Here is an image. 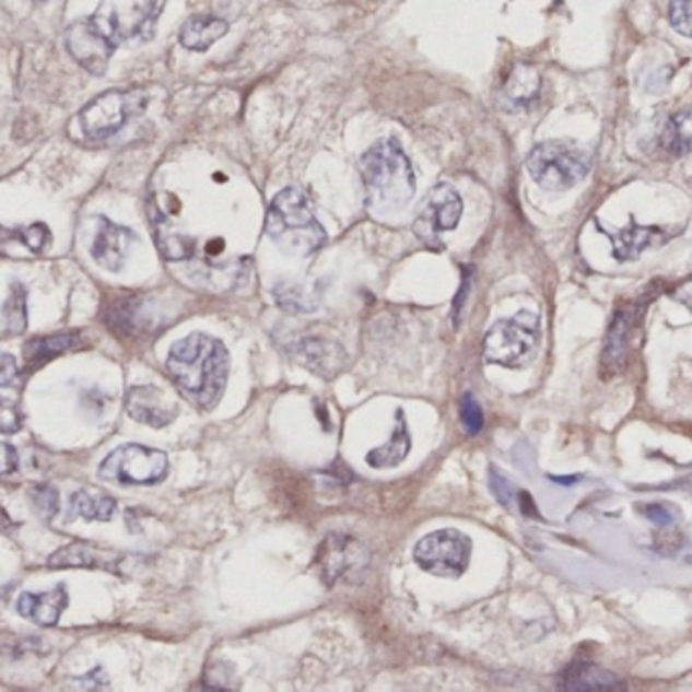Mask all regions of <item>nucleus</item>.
I'll return each instance as SVG.
<instances>
[{"mask_svg": "<svg viewBox=\"0 0 692 692\" xmlns=\"http://www.w3.org/2000/svg\"><path fill=\"white\" fill-rule=\"evenodd\" d=\"M662 146L670 155L682 156L692 153V106L677 114L662 134Z\"/></svg>", "mask_w": 692, "mask_h": 692, "instance_id": "nucleus-26", "label": "nucleus"}, {"mask_svg": "<svg viewBox=\"0 0 692 692\" xmlns=\"http://www.w3.org/2000/svg\"><path fill=\"white\" fill-rule=\"evenodd\" d=\"M297 357L319 376H336L345 364V353L338 343L326 340H305L297 345Z\"/></svg>", "mask_w": 692, "mask_h": 692, "instance_id": "nucleus-19", "label": "nucleus"}, {"mask_svg": "<svg viewBox=\"0 0 692 692\" xmlns=\"http://www.w3.org/2000/svg\"><path fill=\"white\" fill-rule=\"evenodd\" d=\"M471 556V540L459 530L445 528L426 535L414 547V561L437 577H461Z\"/></svg>", "mask_w": 692, "mask_h": 692, "instance_id": "nucleus-9", "label": "nucleus"}, {"mask_svg": "<svg viewBox=\"0 0 692 692\" xmlns=\"http://www.w3.org/2000/svg\"><path fill=\"white\" fill-rule=\"evenodd\" d=\"M559 687L571 692H608L618 691L622 687V680L601 666L575 662L563 672Z\"/></svg>", "mask_w": 692, "mask_h": 692, "instance_id": "nucleus-17", "label": "nucleus"}, {"mask_svg": "<svg viewBox=\"0 0 692 692\" xmlns=\"http://www.w3.org/2000/svg\"><path fill=\"white\" fill-rule=\"evenodd\" d=\"M640 512H642L650 523L658 524V526H670V524L677 523L675 512H672V508H668L666 504H650V506L640 508Z\"/></svg>", "mask_w": 692, "mask_h": 692, "instance_id": "nucleus-35", "label": "nucleus"}, {"mask_svg": "<svg viewBox=\"0 0 692 692\" xmlns=\"http://www.w3.org/2000/svg\"><path fill=\"white\" fill-rule=\"evenodd\" d=\"M227 27L224 19H218L212 14H198L185 21L179 31V42L189 51H208L213 43L220 42L226 35Z\"/></svg>", "mask_w": 692, "mask_h": 692, "instance_id": "nucleus-20", "label": "nucleus"}, {"mask_svg": "<svg viewBox=\"0 0 692 692\" xmlns=\"http://www.w3.org/2000/svg\"><path fill=\"white\" fill-rule=\"evenodd\" d=\"M127 556L122 552L110 551L98 547L94 542H71L47 561L51 568H66V566H80V568H104L110 573H118L122 561Z\"/></svg>", "mask_w": 692, "mask_h": 692, "instance_id": "nucleus-15", "label": "nucleus"}, {"mask_svg": "<svg viewBox=\"0 0 692 692\" xmlns=\"http://www.w3.org/2000/svg\"><path fill=\"white\" fill-rule=\"evenodd\" d=\"M367 549L357 538L348 535H329L315 554V566L327 585L350 577L366 568Z\"/></svg>", "mask_w": 692, "mask_h": 692, "instance_id": "nucleus-12", "label": "nucleus"}, {"mask_svg": "<svg viewBox=\"0 0 692 692\" xmlns=\"http://www.w3.org/2000/svg\"><path fill=\"white\" fill-rule=\"evenodd\" d=\"M272 295L283 312L295 313V315L313 313L319 305V298L307 284L283 281L272 289Z\"/></svg>", "mask_w": 692, "mask_h": 692, "instance_id": "nucleus-23", "label": "nucleus"}, {"mask_svg": "<svg viewBox=\"0 0 692 692\" xmlns=\"http://www.w3.org/2000/svg\"><path fill=\"white\" fill-rule=\"evenodd\" d=\"M538 90H540L538 71L530 66H518L516 70L512 71L508 84L504 87V99L509 102L514 108L526 106L528 102L537 98Z\"/></svg>", "mask_w": 692, "mask_h": 692, "instance_id": "nucleus-24", "label": "nucleus"}, {"mask_svg": "<svg viewBox=\"0 0 692 692\" xmlns=\"http://www.w3.org/2000/svg\"><path fill=\"white\" fill-rule=\"evenodd\" d=\"M75 341H78L75 333H59V336H51V338L31 341L25 353H27L28 362H45V360H51L59 353L70 350L71 345H75Z\"/></svg>", "mask_w": 692, "mask_h": 692, "instance_id": "nucleus-28", "label": "nucleus"}, {"mask_svg": "<svg viewBox=\"0 0 692 692\" xmlns=\"http://www.w3.org/2000/svg\"><path fill=\"white\" fill-rule=\"evenodd\" d=\"M163 7L165 0H104L94 16L120 45L149 39Z\"/></svg>", "mask_w": 692, "mask_h": 692, "instance_id": "nucleus-8", "label": "nucleus"}, {"mask_svg": "<svg viewBox=\"0 0 692 692\" xmlns=\"http://www.w3.org/2000/svg\"><path fill=\"white\" fill-rule=\"evenodd\" d=\"M469 283H471V279H469V274H466V277H464V284H461V289H459V293H457V298H455V303H453V321H455V326L459 324V315L464 312L467 293H469Z\"/></svg>", "mask_w": 692, "mask_h": 692, "instance_id": "nucleus-38", "label": "nucleus"}, {"mask_svg": "<svg viewBox=\"0 0 692 692\" xmlns=\"http://www.w3.org/2000/svg\"><path fill=\"white\" fill-rule=\"evenodd\" d=\"M396 417H398V423H396L395 433H392L390 441L384 443L378 449H372L366 455L367 466L374 467V469L396 467L398 464H402L409 455L410 433L407 421H404V412L398 410Z\"/></svg>", "mask_w": 692, "mask_h": 692, "instance_id": "nucleus-22", "label": "nucleus"}, {"mask_svg": "<svg viewBox=\"0 0 692 692\" xmlns=\"http://www.w3.org/2000/svg\"><path fill=\"white\" fill-rule=\"evenodd\" d=\"M632 327H634V312L632 309L615 313V317L609 326L606 348H603V355H601V366L609 374H615L625 362Z\"/></svg>", "mask_w": 692, "mask_h": 692, "instance_id": "nucleus-21", "label": "nucleus"}, {"mask_svg": "<svg viewBox=\"0 0 692 692\" xmlns=\"http://www.w3.org/2000/svg\"><path fill=\"white\" fill-rule=\"evenodd\" d=\"M19 469V455L13 445L9 443H2V473L4 476H11L13 471Z\"/></svg>", "mask_w": 692, "mask_h": 692, "instance_id": "nucleus-37", "label": "nucleus"}, {"mask_svg": "<svg viewBox=\"0 0 692 692\" xmlns=\"http://www.w3.org/2000/svg\"><path fill=\"white\" fill-rule=\"evenodd\" d=\"M599 230L613 242V256L618 260H634L644 250H648L652 244L666 241L665 232L660 227L637 226L636 220H632V226L618 232L606 230L603 226H599Z\"/></svg>", "mask_w": 692, "mask_h": 692, "instance_id": "nucleus-18", "label": "nucleus"}, {"mask_svg": "<svg viewBox=\"0 0 692 692\" xmlns=\"http://www.w3.org/2000/svg\"><path fill=\"white\" fill-rule=\"evenodd\" d=\"M265 227L270 241L286 255L309 256L327 242L312 201L297 187H286L272 198Z\"/></svg>", "mask_w": 692, "mask_h": 692, "instance_id": "nucleus-3", "label": "nucleus"}, {"mask_svg": "<svg viewBox=\"0 0 692 692\" xmlns=\"http://www.w3.org/2000/svg\"><path fill=\"white\" fill-rule=\"evenodd\" d=\"M668 21L682 37L692 39V0H670Z\"/></svg>", "mask_w": 692, "mask_h": 692, "instance_id": "nucleus-30", "label": "nucleus"}, {"mask_svg": "<svg viewBox=\"0 0 692 692\" xmlns=\"http://www.w3.org/2000/svg\"><path fill=\"white\" fill-rule=\"evenodd\" d=\"M68 589L66 585H57L45 594H23L16 601V611L37 625H56L61 613L68 608Z\"/></svg>", "mask_w": 692, "mask_h": 692, "instance_id": "nucleus-16", "label": "nucleus"}, {"mask_svg": "<svg viewBox=\"0 0 692 692\" xmlns=\"http://www.w3.org/2000/svg\"><path fill=\"white\" fill-rule=\"evenodd\" d=\"M137 242V234L125 226H118L108 218H96V234L92 241V258L98 262L102 269H122L127 262L132 244Z\"/></svg>", "mask_w": 692, "mask_h": 692, "instance_id": "nucleus-13", "label": "nucleus"}, {"mask_svg": "<svg viewBox=\"0 0 692 692\" xmlns=\"http://www.w3.org/2000/svg\"><path fill=\"white\" fill-rule=\"evenodd\" d=\"M554 481H559V483H573V481H577V478H552Z\"/></svg>", "mask_w": 692, "mask_h": 692, "instance_id": "nucleus-41", "label": "nucleus"}, {"mask_svg": "<svg viewBox=\"0 0 692 692\" xmlns=\"http://www.w3.org/2000/svg\"><path fill=\"white\" fill-rule=\"evenodd\" d=\"M464 213V201L451 184H438L429 191L419 218L414 220V234L429 246H441V234L455 230Z\"/></svg>", "mask_w": 692, "mask_h": 692, "instance_id": "nucleus-11", "label": "nucleus"}, {"mask_svg": "<svg viewBox=\"0 0 692 692\" xmlns=\"http://www.w3.org/2000/svg\"><path fill=\"white\" fill-rule=\"evenodd\" d=\"M672 298H677L684 307H689L692 312V277L682 281V283L672 291Z\"/></svg>", "mask_w": 692, "mask_h": 692, "instance_id": "nucleus-39", "label": "nucleus"}, {"mask_svg": "<svg viewBox=\"0 0 692 692\" xmlns=\"http://www.w3.org/2000/svg\"><path fill=\"white\" fill-rule=\"evenodd\" d=\"M360 175L372 212H396L409 203L414 191V171L396 139H382L360 159Z\"/></svg>", "mask_w": 692, "mask_h": 692, "instance_id": "nucleus-2", "label": "nucleus"}, {"mask_svg": "<svg viewBox=\"0 0 692 692\" xmlns=\"http://www.w3.org/2000/svg\"><path fill=\"white\" fill-rule=\"evenodd\" d=\"M591 153L573 141H544L526 159L530 177L549 191H566L591 171Z\"/></svg>", "mask_w": 692, "mask_h": 692, "instance_id": "nucleus-4", "label": "nucleus"}, {"mask_svg": "<svg viewBox=\"0 0 692 692\" xmlns=\"http://www.w3.org/2000/svg\"><path fill=\"white\" fill-rule=\"evenodd\" d=\"M39 2H43V0H39Z\"/></svg>", "mask_w": 692, "mask_h": 692, "instance_id": "nucleus-42", "label": "nucleus"}, {"mask_svg": "<svg viewBox=\"0 0 692 692\" xmlns=\"http://www.w3.org/2000/svg\"><path fill=\"white\" fill-rule=\"evenodd\" d=\"M33 506L39 512L43 520L51 523L56 518L57 509H59V494H57L56 488L51 485H35L33 492Z\"/></svg>", "mask_w": 692, "mask_h": 692, "instance_id": "nucleus-29", "label": "nucleus"}, {"mask_svg": "<svg viewBox=\"0 0 692 692\" xmlns=\"http://www.w3.org/2000/svg\"><path fill=\"white\" fill-rule=\"evenodd\" d=\"M4 336H21L27 329V291L21 283L11 284V295L2 307Z\"/></svg>", "mask_w": 692, "mask_h": 692, "instance_id": "nucleus-27", "label": "nucleus"}, {"mask_svg": "<svg viewBox=\"0 0 692 692\" xmlns=\"http://www.w3.org/2000/svg\"><path fill=\"white\" fill-rule=\"evenodd\" d=\"M146 104L149 94L142 87L108 90L80 110V128L87 139H108L127 127L130 118L139 116Z\"/></svg>", "mask_w": 692, "mask_h": 692, "instance_id": "nucleus-5", "label": "nucleus"}, {"mask_svg": "<svg viewBox=\"0 0 692 692\" xmlns=\"http://www.w3.org/2000/svg\"><path fill=\"white\" fill-rule=\"evenodd\" d=\"M71 508L90 523H110L116 512V500L108 494H94L82 490L71 497Z\"/></svg>", "mask_w": 692, "mask_h": 692, "instance_id": "nucleus-25", "label": "nucleus"}, {"mask_svg": "<svg viewBox=\"0 0 692 692\" xmlns=\"http://www.w3.org/2000/svg\"><path fill=\"white\" fill-rule=\"evenodd\" d=\"M520 502H523L524 516H532V518H538V512L537 508H535V504H532V497H530V495H520Z\"/></svg>", "mask_w": 692, "mask_h": 692, "instance_id": "nucleus-40", "label": "nucleus"}, {"mask_svg": "<svg viewBox=\"0 0 692 692\" xmlns=\"http://www.w3.org/2000/svg\"><path fill=\"white\" fill-rule=\"evenodd\" d=\"M490 488H492V494L495 495V500H497L502 506L509 508V506L516 502L514 483H512L508 478H504V476L500 473V469H495V467L490 469Z\"/></svg>", "mask_w": 692, "mask_h": 692, "instance_id": "nucleus-34", "label": "nucleus"}, {"mask_svg": "<svg viewBox=\"0 0 692 692\" xmlns=\"http://www.w3.org/2000/svg\"><path fill=\"white\" fill-rule=\"evenodd\" d=\"M14 238L23 242L27 246L28 250L33 253H42L43 248L47 246V242L51 241V234L47 226L43 224H33V226L21 227Z\"/></svg>", "mask_w": 692, "mask_h": 692, "instance_id": "nucleus-33", "label": "nucleus"}, {"mask_svg": "<svg viewBox=\"0 0 692 692\" xmlns=\"http://www.w3.org/2000/svg\"><path fill=\"white\" fill-rule=\"evenodd\" d=\"M16 374H19V370H16V362H14L13 355L4 353L2 355V367H0V386L9 388L11 384L16 382Z\"/></svg>", "mask_w": 692, "mask_h": 692, "instance_id": "nucleus-36", "label": "nucleus"}, {"mask_svg": "<svg viewBox=\"0 0 692 692\" xmlns=\"http://www.w3.org/2000/svg\"><path fill=\"white\" fill-rule=\"evenodd\" d=\"M128 417L137 423L161 429L179 417V407L155 386H134L127 392Z\"/></svg>", "mask_w": 692, "mask_h": 692, "instance_id": "nucleus-14", "label": "nucleus"}, {"mask_svg": "<svg viewBox=\"0 0 692 692\" xmlns=\"http://www.w3.org/2000/svg\"><path fill=\"white\" fill-rule=\"evenodd\" d=\"M167 372L189 400L213 409L226 388L230 353L222 341L198 331L173 343Z\"/></svg>", "mask_w": 692, "mask_h": 692, "instance_id": "nucleus-1", "label": "nucleus"}, {"mask_svg": "<svg viewBox=\"0 0 692 692\" xmlns=\"http://www.w3.org/2000/svg\"><path fill=\"white\" fill-rule=\"evenodd\" d=\"M196 242L181 234H173V236H165L163 241H159L161 246V253L163 256H167L169 260H185L189 256L193 255V246Z\"/></svg>", "mask_w": 692, "mask_h": 692, "instance_id": "nucleus-32", "label": "nucleus"}, {"mask_svg": "<svg viewBox=\"0 0 692 692\" xmlns=\"http://www.w3.org/2000/svg\"><path fill=\"white\" fill-rule=\"evenodd\" d=\"M66 49L85 71L92 75H104L118 42L99 25L94 14L71 23L66 31Z\"/></svg>", "mask_w": 692, "mask_h": 692, "instance_id": "nucleus-10", "label": "nucleus"}, {"mask_svg": "<svg viewBox=\"0 0 692 692\" xmlns=\"http://www.w3.org/2000/svg\"><path fill=\"white\" fill-rule=\"evenodd\" d=\"M167 455L137 443L114 449L99 464V478L120 485H155L167 478Z\"/></svg>", "mask_w": 692, "mask_h": 692, "instance_id": "nucleus-7", "label": "nucleus"}, {"mask_svg": "<svg viewBox=\"0 0 692 692\" xmlns=\"http://www.w3.org/2000/svg\"><path fill=\"white\" fill-rule=\"evenodd\" d=\"M461 424H464L467 435H471V437L480 435L481 429H483V410H481L480 402L469 392L461 398Z\"/></svg>", "mask_w": 692, "mask_h": 692, "instance_id": "nucleus-31", "label": "nucleus"}, {"mask_svg": "<svg viewBox=\"0 0 692 692\" xmlns=\"http://www.w3.org/2000/svg\"><path fill=\"white\" fill-rule=\"evenodd\" d=\"M540 340L537 313L520 312L497 321L483 340V357L490 364L520 367L530 360Z\"/></svg>", "mask_w": 692, "mask_h": 692, "instance_id": "nucleus-6", "label": "nucleus"}]
</instances>
